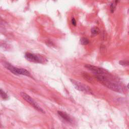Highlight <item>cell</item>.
I'll return each mask as SVG.
<instances>
[{"label": "cell", "instance_id": "obj_1", "mask_svg": "<svg viewBox=\"0 0 129 129\" xmlns=\"http://www.w3.org/2000/svg\"><path fill=\"white\" fill-rule=\"evenodd\" d=\"M95 78L104 86L106 87L109 89L113 90L115 92L122 93L123 89L119 85L115 83L111 82L108 80V79L104 75H96L95 76Z\"/></svg>", "mask_w": 129, "mask_h": 129}, {"label": "cell", "instance_id": "obj_2", "mask_svg": "<svg viewBox=\"0 0 129 129\" xmlns=\"http://www.w3.org/2000/svg\"><path fill=\"white\" fill-rule=\"evenodd\" d=\"M5 67L15 75H24L26 76H30V74L27 70L22 69V68H16L15 67L12 66L11 64L6 63L5 64Z\"/></svg>", "mask_w": 129, "mask_h": 129}, {"label": "cell", "instance_id": "obj_3", "mask_svg": "<svg viewBox=\"0 0 129 129\" xmlns=\"http://www.w3.org/2000/svg\"><path fill=\"white\" fill-rule=\"evenodd\" d=\"M70 80L75 88L77 90L80 91H82V92H83L92 94V90H91L89 86L86 85L85 84H83V83L81 82L75 80L74 79H70Z\"/></svg>", "mask_w": 129, "mask_h": 129}, {"label": "cell", "instance_id": "obj_4", "mask_svg": "<svg viewBox=\"0 0 129 129\" xmlns=\"http://www.w3.org/2000/svg\"><path fill=\"white\" fill-rule=\"evenodd\" d=\"M20 95L21 96L23 99H24L26 102L29 103L30 105L34 107L35 110L40 112V113H43V114L45 113L44 110L41 109L38 105H37V104L35 102V101L29 96V95H28L25 92H21Z\"/></svg>", "mask_w": 129, "mask_h": 129}, {"label": "cell", "instance_id": "obj_5", "mask_svg": "<svg viewBox=\"0 0 129 129\" xmlns=\"http://www.w3.org/2000/svg\"><path fill=\"white\" fill-rule=\"evenodd\" d=\"M88 70H90V71L92 72L97 75H105L107 74V72L106 70H104L102 68H100L98 67L91 65L89 64H86L84 66Z\"/></svg>", "mask_w": 129, "mask_h": 129}, {"label": "cell", "instance_id": "obj_6", "mask_svg": "<svg viewBox=\"0 0 129 129\" xmlns=\"http://www.w3.org/2000/svg\"><path fill=\"white\" fill-rule=\"evenodd\" d=\"M25 57L26 59L30 62L36 63H41L42 60L36 55L30 53H26L25 55Z\"/></svg>", "mask_w": 129, "mask_h": 129}, {"label": "cell", "instance_id": "obj_7", "mask_svg": "<svg viewBox=\"0 0 129 129\" xmlns=\"http://www.w3.org/2000/svg\"><path fill=\"white\" fill-rule=\"evenodd\" d=\"M57 114L59 115L64 120H65L66 121L69 122V123H71L72 122V119L71 118L70 116L65 112H63L62 111H57Z\"/></svg>", "mask_w": 129, "mask_h": 129}, {"label": "cell", "instance_id": "obj_8", "mask_svg": "<svg viewBox=\"0 0 129 129\" xmlns=\"http://www.w3.org/2000/svg\"><path fill=\"white\" fill-rule=\"evenodd\" d=\"M83 77L87 81L90 83H94V81L93 80V78L91 77L90 75L86 74V73H84L83 74Z\"/></svg>", "mask_w": 129, "mask_h": 129}, {"label": "cell", "instance_id": "obj_9", "mask_svg": "<svg viewBox=\"0 0 129 129\" xmlns=\"http://www.w3.org/2000/svg\"><path fill=\"white\" fill-rule=\"evenodd\" d=\"M91 34L93 36H96L98 35L100 33V31L99 29L97 27H94L91 29Z\"/></svg>", "mask_w": 129, "mask_h": 129}, {"label": "cell", "instance_id": "obj_10", "mask_svg": "<svg viewBox=\"0 0 129 129\" xmlns=\"http://www.w3.org/2000/svg\"><path fill=\"white\" fill-rule=\"evenodd\" d=\"M0 97L4 100H7L8 99V96L7 93L1 89H0Z\"/></svg>", "mask_w": 129, "mask_h": 129}, {"label": "cell", "instance_id": "obj_11", "mask_svg": "<svg viewBox=\"0 0 129 129\" xmlns=\"http://www.w3.org/2000/svg\"><path fill=\"white\" fill-rule=\"evenodd\" d=\"M80 43L82 45H87L89 43V40L86 37H83L80 39Z\"/></svg>", "mask_w": 129, "mask_h": 129}, {"label": "cell", "instance_id": "obj_12", "mask_svg": "<svg viewBox=\"0 0 129 129\" xmlns=\"http://www.w3.org/2000/svg\"><path fill=\"white\" fill-rule=\"evenodd\" d=\"M119 64L123 66H128L129 65L128 60H121L119 62Z\"/></svg>", "mask_w": 129, "mask_h": 129}, {"label": "cell", "instance_id": "obj_13", "mask_svg": "<svg viewBox=\"0 0 129 129\" xmlns=\"http://www.w3.org/2000/svg\"><path fill=\"white\" fill-rule=\"evenodd\" d=\"M116 4H116L115 2L111 4V5H110V11H111V12L112 13H114L115 10Z\"/></svg>", "mask_w": 129, "mask_h": 129}, {"label": "cell", "instance_id": "obj_14", "mask_svg": "<svg viewBox=\"0 0 129 129\" xmlns=\"http://www.w3.org/2000/svg\"><path fill=\"white\" fill-rule=\"evenodd\" d=\"M45 43H46L47 45L49 47H53L54 45H55V44H54L53 41L51 40H47Z\"/></svg>", "mask_w": 129, "mask_h": 129}, {"label": "cell", "instance_id": "obj_15", "mask_svg": "<svg viewBox=\"0 0 129 129\" xmlns=\"http://www.w3.org/2000/svg\"><path fill=\"white\" fill-rule=\"evenodd\" d=\"M71 23L73 25V26H76V21L75 20V19L74 18H73L71 20Z\"/></svg>", "mask_w": 129, "mask_h": 129}, {"label": "cell", "instance_id": "obj_16", "mask_svg": "<svg viewBox=\"0 0 129 129\" xmlns=\"http://www.w3.org/2000/svg\"><path fill=\"white\" fill-rule=\"evenodd\" d=\"M0 25L4 26V21L0 18Z\"/></svg>", "mask_w": 129, "mask_h": 129}, {"label": "cell", "instance_id": "obj_17", "mask_svg": "<svg viewBox=\"0 0 129 129\" xmlns=\"http://www.w3.org/2000/svg\"><path fill=\"white\" fill-rule=\"evenodd\" d=\"M119 0H115V2L116 4H117V3L119 2Z\"/></svg>", "mask_w": 129, "mask_h": 129}]
</instances>
